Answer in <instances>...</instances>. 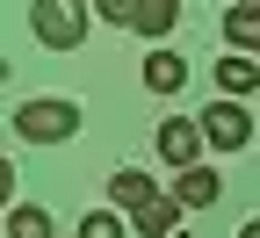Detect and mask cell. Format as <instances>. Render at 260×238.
<instances>
[{"mask_svg": "<svg viewBox=\"0 0 260 238\" xmlns=\"http://www.w3.org/2000/svg\"><path fill=\"white\" fill-rule=\"evenodd\" d=\"M15 138H29V145L80 138V101H15Z\"/></svg>", "mask_w": 260, "mask_h": 238, "instance_id": "cell-1", "label": "cell"}, {"mask_svg": "<svg viewBox=\"0 0 260 238\" xmlns=\"http://www.w3.org/2000/svg\"><path fill=\"white\" fill-rule=\"evenodd\" d=\"M94 15L116 22V29H138V37H167L181 22V0H102Z\"/></svg>", "mask_w": 260, "mask_h": 238, "instance_id": "cell-2", "label": "cell"}, {"mask_svg": "<svg viewBox=\"0 0 260 238\" xmlns=\"http://www.w3.org/2000/svg\"><path fill=\"white\" fill-rule=\"evenodd\" d=\"M29 22H37V37H44L51 51H73V44L87 37V8H80V0H37Z\"/></svg>", "mask_w": 260, "mask_h": 238, "instance_id": "cell-3", "label": "cell"}, {"mask_svg": "<svg viewBox=\"0 0 260 238\" xmlns=\"http://www.w3.org/2000/svg\"><path fill=\"white\" fill-rule=\"evenodd\" d=\"M195 123H203L210 152H246V145H253V116H246V101H210Z\"/></svg>", "mask_w": 260, "mask_h": 238, "instance_id": "cell-4", "label": "cell"}, {"mask_svg": "<svg viewBox=\"0 0 260 238\" xmlns=\"http://www.w3.org/2000/svg\"><path fill=\"white\" fill-rule=\"evenodd\" d=\"M159 159L174 166V174H195V166H203V152H210V138H203V123H188V116H167L159 123Z\"/></svg>", "mask_w": 260, "mask_h": 238, "instance_id": "cell-5", "label": "cell"}, {"mask_svg": "<svg viewBox=\"0 0 260 238\" xmlns=\"http://www.w3.org/2000/svg\"><path fill=\"white\" fill-rule=\"evenodd\" d=\"M109 202L138 217V210H152V202H159V181H152V174H138V166H116V174H109Z\"/></svg>", "mask_w": 260, "mask_h": 238, "instance_id": "cell-6", "label": "cell"}, {"mask_svg": "<svg viewBox=\"0 0 260 238\" xmlns=\"http://www.w3.org/2000/svg\"><path fill=\"white\" fill-rule=\"evenodd\" d=\"M217 195H224L217 166H195V174H174V202H181V210H210Z\"/></svg>", "mask_w": 260, "mask_h": 238, "instance_id": "cell-7", "label": "cell"}, {"mask_svg": "<svg viewBox=\"0 0 260 238\" xmlns=\"http://www.w3.org/2000/svg\"><path fill=\"white\" fill-rule=\"evenodd\" d=\"M224 44H232L239 58L260 51V0H239V8H224Z\"/></svg>", "mask_w": 260, "mask_h": 238, "instance_id": "cell-8", "label": "cell"}, {"mask_svg": "<svg viewBox=\"0 0 260 238\" xmlns=\"http://www.w3.org/2000/svg\"><path fill=\"white\" fill-rule=\"evenodd\" d=\"M217 87H224V101H246V94L260 87V65L239 58V51H224V58H217Z\"/></svg>", "mask_w": 260, "mask_h": 238, "instance_id": "cell-9", "label": "cell"}, {"mask_svg": "<svg viewBox=\"0 0 260 238\" xmlns=\"http://www.w3.org/2000/svg\"><path fill=\"white\" fill-rule=\"evenodd\" d=\"M145 87H152V94H181V87H188V58H181V51H152V58H145Z\"/></svg>", "mask_w": 260, "mask_h": 238, "instance_id": "cell-10", "label": "cell"}, {"mask_svg": "<svg viewBox=\"0 0 260 238\" xmlns=\"http://www.w3.org/2000/svg\"><path fill=\"white\" fill-rule=\"evenodd\" d=\"M130 224H138L145 238H174V224H181V202H174V195H159V202H152V210H138V217H130Z\"/></svg>", "mask_w": 260, "mask_h": 238, "instance_id": "cell-11", "label": "cell"}, {"mask_svg": "<svg viewBox=\"0 0 260 238\" xmlns=\"http://www.w3.org/2000/svg\"><path fill=\"white\" fill-rule=\"evenodd\" d=\"M8 238H58V224H51V210H37V202H15Z\"/></svg>", "mask_w": 260, "mask_h": 238, "instance_id": "cell-12", "label": "cell"}, {"mask_svg": "<svg viewBox=\"0 0 260 238\" xmlns=\"http://www.w3.org/2000/svg\"><path fill=\"white\" fill-rule=\"evenodd\" d=\"M80 238H123V217L116 210H87L80 217Z\"/></svg>", "mask_w": 260, "mask_h": 238, "instance_id": "cell-13", "label": "cell"}, {"mask_svg": "<svg viewBox=\"0 0 260 238\" xmlns=\"http://www.w3.org/2000/svg\"><path fill=\"white\" fill-rule=\"evenodd\" d=\"M239 238H260V217H253V224H246V231H239Z\"/></svg>", "mask_w": 260, "mask_h": 238, "instance_id": "cell-14", "label": "cell"}]
</instances>
